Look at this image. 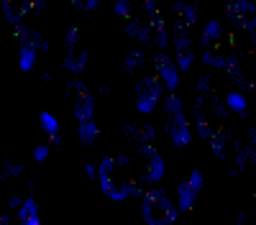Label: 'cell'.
<instances>
[{"label": "cell", "mask_w": 256, "mask_h": 225, "mask_svg": "<svg viewBox=\"0 0 256 225\" xmlns=\"http://www.w3.org/2000/svg\"><path fill=\"white\" fill-rule=\"evenodd\" d=\"M126 164H131L128 156H105L100 161V169H98V177H100V187L102 192L108 195L110 200H126L131 197V177H126L120 169Z\"/></svg>", "instance_id": "obj_1"}, {"label": "cell", "mask_w": 256, "mask_h": 225, "mask_svg": "<svg viewBox=\"0 0 256 225\" xmlns=\"http://www.w3.org/2000/svg\"><path fill=\"white\" fill-rule=\"evenodd\" d=\"M141 215L148 225H172L177 220V210L164 190H146L141 195Z\"/></svg>", "instance_id": "obj_2"}, {"label": "cell", "mask_w": 256, "mask_h": 225, "mask_svg": "<svg viewBox=\"0 0 256 225\" xmlns=\"http://www.w3.org/2000/svg\"><path fill=\"white\" fill-rule=\"evenodd\" d=\"M164 108H166V133H169V141H172L177 149H184L190 143V126H187V118L182 113L180 97L169 95Z\"/></svg>", "instance_id": "obj_3"}, {"label": "cell", "mask_w": 256, "mask_h": 225, "mask_svg": "<svg viewBox=\"0 0 256 225\" xmlns=\"http://www.w3.org/2000/svg\"><path fill=\"white\" fill-rule=\"evenodd\" d=\"M64 49H67V54H64V61L62 67L72 72V74H80L84 67H88V51H84L80 46V31L72 26L67 28V38H64Z\"/></svg>", "instance_id": "obj_4"}, {"label": "cell", "mask_w": 256, "mask_h": 225, "mask_svg": "<svg viewBox=\"0 0 256 225\" xmlns=\"http://www.w3.org/2000/svg\"><path fill=\"white\" fill-rule=\"evenodd\" d=\"M141 154V161H144V169H141V182L144 184H154L164 177V159L162 154L152 146V143H144L138 149Z\"/></svg>", "instance_id": "obj_5"}, {"label": "cell", "mask_w": 256, "mask_h": 225, "mask_svg": "<svg viewBox=\"0 0 256 225\" xmlns=\"http://www.w3.org/2000/svg\"><path fill=\"white\" fill-rule=\"evenodd\" d=\"M162 97V85L154 77H146L136 85V110L138 113H152Z\"/></svg>", "instance_id": "obj_6"}, {"label": "cell", "mask_w": 256, "mask_h": 225, "mask_svg": "<svg viewBox=\"0 0 256 225\" xmlns=\"http://www.w3.org/2000/svg\"><path fill=\"white\" fill-rule=\"evenodd\" d=\"M144 10L148 13V26L146 28H148V36H152V44L159 46V49H164L166 46V26H164L162 13L156 10V3H154V0H146Z\"/></svg>", "instance_id": "obj_7"}, {"label": "cell", "mask_w": 256, "mask_h": 225, "mask_svg": "<svg viewBox=\"0 0 256 225\" xmlns=\"http://www.w3.org/2000/svg\"><path fill=\"white\" fill-rule=\"evenodd\" d=\"M200 190H202V174L200 172H192L190 179H184L180 187H177V200H180V210L182 213H190V208L195 205Z\"/></svg>", "instance_id": "obj_8"}, {"label": "cell", "mask_w": 256, "mask_h": 225, "mask_svg": "<svg viewBox=\"0 0 256 225\" xmlns=\"http://www.w3.org/2000/svg\"><path fill=\"white\" fill-rule=\"evenodd\" d=\"M254 146H256V131H246V141L244 143H233V177L241 174L246 164H254Z\"/></svg>", "instance_id": "obj_9"}, {"label": "cell", "mask_w": 256, "mask_h": 225, "mask_svg": "<svg viewBox=\"0 0 256 225\" xmlns=\"http://www.w3.org/2000/svg\"><path fill=\"white\" fill-rule=\"evenodd\" d=\"M174 46H177L180 69L187 72L192 67V51H190V26L182 20H174Z\"/></svg>", "instance_id": "obj_10"}, {"label": "cell", "mask_w": 256, "mask_h": 225, "mask_svg": "<svg viewBox=\"0 0 256 225\" xmlns=\"http://www.w3.org/2000/svg\"><path fill=\"white\" fill-rule=\"evenodd\" d=\"M46 3L44 0H36V3H31V0H24L18 8L10 3V0H3V10H6V20L13 26H20V18H26L28 13H38V10H44Z\"/></svg>", "instance_id": "obj_11"}, {"label": "cell", "mask_w": 256, "mask_h": 225, "mask_svg": "<svg viewBox=\"0 0 256 225\" xmlns=\"http://www.w3.org/2000/svg\"><path fill=\"white\" fill-rule=\"evenodd\" d=\"M152 64H154V69L162 74V79L166 82V87L169 90H177L180 87V72H177V67L169 61V56H164V54H156L154 59H152Z\"/></svg>", "instance_id": "obj_12"}, {"label": "cell", "mask_w": 256, "mask_h": 225, "mask_svg": "<svg viewBox=\"0 0 256 225\" xmlns=\"http://www.w3.org/2000/svg\"><path fill=\"white\" fill-rule=\"evenodd\" d=\"M16 38H18L20 46H34L36 51H49V41L41 36L38 31H34V28L16 26Z\"/></svg>", "instance_id": "obj_13"}, {"label": "cell", "mask_w": 256, "mask_h": 225, "mask_svg": "<svg viewBox=\"0 0 256 225\" xmlns=\"http://www.w3.org/2000/svg\"><path fill=\"white\" fill-rule=\"evenodd\" d=\"M123 133H126V138H131V141H136V143H152L154 141V128L152 126H138V123H128V126L123 128Z\"/></svg>", "instance_id": "obj_14"}, {"label": "cell", "mask_w": 256, "mask_h": 225, "mask_svg": "<svg viewBox=\"0 0 256 225\" xmlns=\"http://www.w3.org/2000/svg\"><path fill=\"white\" fill-rule=\"evenodd\" d=\"M92 113H95V97H92V92L74 97V118H77V123L80 120H90Z\"/></svg>", "instance_id": "obj_15"}, {"label": "cell", "mask_w": 256, "mask_h": 225, "mask_svg": "<svg viewBox=\"0 0 256 225\" xmlns=\"http://www.w3.org/2000/svg\"><path fill=\"white\" fill-rule=\"evenodd\" d=\"M18 220L24 223V225H38L41 218H38V205L34 197H26L24 205L18 208Z\"/></svg>", "instance_id": "obj_16"}, {"label": "cell", "mask_w": 256, "mask_h": 225, "mask_svg": "<svg viewBox=\"0 0 256 225\" xmlns=\"http://www.w3.org/2000/svg\"><path fill=\"white\" fill-rule=\"evenodd\" d=\"M77 133H80V141L84 143V146H92V143L100 138V131H98V126H95L92 118H90V120H80V123H77Z\"/></svg>", "instance_id": "obj_17"}, {"label": "cell", "mask_w": 256, "mask_h": 225, "mask_svg": "<svg viewBox=\"0 0 256 225\" xmlns=\"http://www.w3.org/2000/svg\"><path fill=\"white\" fill-rule=\"evenodd\" d=\"M195 123H198V133L202 138H210V120H208V110H205V100L198 97L195 100Z\"/></svg>", "instance_id": "obj_18"}, {"label": "cell", "mask_w": 256, "mask_h": 225, "mask_svg": "<svg viewBox=\"0 0 256 225\" xmlns=\"http://www.w3.org/2000/svg\"><path fill=\"white\" fill-rule=\"evenodd\" d=\"M228 141H230V133L228 131H218V133H210V149L218 159H226L228 156Z\"/></svg>", "instance_id": "obj_19"}, {"label": "cell", "mask_w": 256, "mask_h": 225, "mask_svg": "<svg viewBox=\"0 0 256 225\" xmlns=\"http://www.w3.org/2000/svg\"><path fill=\"white\" fill-rule=\"evenodd\" d=\"M220 36H223V26L218 23V20H210V23L202 28V49L208 51L212 41H218Z\"/></svg>", "instance_id": "obj_20"}, {"label": "cell", "mask_w": 256, "mask_h": 225, "mask_svg": "<svg viewBox=\"0 0 256 225\" xmlns=\"http://www.w3.org/2000/svg\"><path fill=\"white\" fill-rule=\"evenodd\" d=\"M146 67V54L144 51H128L126 54V72L128 74H136Z\"/></svg>", "instance_id": "obj_21"}, {"label": "cell", "mask_w": 256, "mask_h": 225, "mask_svg": "<svg viewBox=\"0 0 256 225\" xmlns=\"http://www.w3.org/2000/svg\"><path fill=\"white\" fill-rule=\"evenodd\" d=\"M226 108H230L233 113H238V115H246V110H248L246 95H244V92H228V97H226Z\"/></svg>", "instance_id": "obj_22"}, {"label": "cell", "mask_w": 256, "mask_h": 225, "mask_svg": "<svg viewBox=\"0 0 256 225\" xmlns=\"http://www.w3.org/2000/svg\"><path fill=\"white\" fill-rule=\"evenodd\" d=\"M226 74H228V79L233 82V85L238 87V92H251L254 90V82L244 77V69L241 67L238 69H226Z\"/></svg>", "instance_id": "obj_23"}, {"label": "cell", "mask_w": 256, "mask_h": 225, "mask_svg": "<svg viewBox=\"0 0 256 225\" xmlns=\"http://www.w3.org/2000/svg\"><path fill=\"white\" fill-rule=\"evenodd\" d=\"M126 33H128V36H134V38H138L141 44H152V36H148V28L141 23V20H131V23H128V28H126Z\"/></svg>", "instance_id": "obj_24"}, {"label": "cell", "mask_w": 256, "mask_h": 225, "mask_svg": "<svg viewBox=\"0 0 256 225\" xmlns=\"http://www.w3.org/2000/svg\"><path fill=\"white\" fill-rule=\"evenodd\" d=\"M233 23H236L238 28L248 31L251 33V41H254V28H256V20H254V13H238V15H228Z\"/></svg>", "instance_id": "obj_25"}, {"label": "cell", "mask_w": 256, "mask_h": 225, "mask_svg": "<svg viewBox=\"0 0 256 225\" xmlns=\"http://www.w3.org/2000/svg\"><path fill=\"white\" fill-rule=\"evenodd\" d=\"M174 10L182 15V23H187V26H192L198 20V8L190 3H174Z\"/></svg>", "instance_id": "obj_26"}, {"label": "cell", "mask_w": 256, "mask_h": 225, "mask_svg": "<svg viewBox=\"0 0 256 225\" xmlns=\"http://www.w3.org/2000/svg\"><path fill=\"white\" fill-rule=\"evenodd\" d=\"M18 64H20V69H24V72L34 69V64H36V49H34V46H20Z\"/></svg>", "instance_id": "obj_27"}, {"label": "cell", "mask_w": 256, "mask_h": 225, "mask_svg": "<svg viewBox=\"0 0 256 225\" xmlns=\"http://www.w3.org/2000/svg\"><path fill=\"white\" fill-rule=\"evenodd\" d=\"M88 92H90L88 85H84V82H80V79L67 82V87H64V97H80V95H88Z\"/></svg>", "instance_id": "obj_28"}, {"label": "cell", "mask_w": 256, "mask_h": 225, "mask_svg": "<svg viewBox=\"0 0 256 225\" xmlns=\"http://www.w3.org/2000/svg\"><path fill=\"white\" fill-rule=\"evenodd\" d=\"M202 100H208V102H210V105H212V113H216L220 120H223V118H228V108H226V102H223V100H218V97H216V92L205 95Z\"/></svg>", "instance_id": "obj_29"}, {"label": "cell", "mask_w": 256, "mask_h": 225, "mask_svg": "<svg viewBox=\"0 0 256 225\" xmlns=\"http://www.w3.org/2000/svg\"><path fill=\"white\" fill-rule=\"evenodd\" d=\"M38 123H41V128L46 131V136H49V133H59V120H56L52 113H41V115H38Z\"/></svg>", "instance_id": "obj_30"}, {"label": "cell", "mask_w": 256, "mask_h": 225, "mask_svg": "<svg viewBox=\"0 0 256 225\" xmlns=\"http://www.w3.org/2000/svg\"><path fill=\"white\" fill-rule=\"evenodd\" d=\"M202 59H205V64H210V67H216V69H226V54H216V51H205L202 54Z\"/></svg>", "instance_id": "obj_31"}, {"label": "cell", "mask_w": 256, "mask_h": 225, "mask_svg": "<svg viewBox=\"0 0 256 225\" xmlns=\"http://www.w3.org/2000/svg\"><path fill=\"white\" fill-rule=\"evenodd\" d=\"M26 169H24V164H13L10 159H6V164H3V179H10V177H18V174H24Z\"/></svg>", "instance_id": "obj_32"}, {"label": "cell", "mask_w": 256, "mask_h": 225, "mask_svg": "<svg viewBox=\"0 0 256 225\" xmlns=\"http://www.w3.org/2000/svg\"><path fill=\"white\" fill-rule=\"evenodd\" d=\"M212 90H210V74H202L200 79H198V97H205V95H210Z\"/></svg>", "instance_id": "obj_33"}, {"label": "cell", "mask_w": 256, "mask_h": 225, "mask_svg": "<svg viewBox=\"0 0 256 225\" xmlns=\"http://www.w3.org/2000/svg\"><path fill=\"white\" fill-rule=\"evenodd\" d=\"M72 5L80 10H92V8H98V0H88V3L84 0H72Z\"/></svg>", "instance_id": "obj_34"}, {"label": "cell", "mask_w": 256, "mask_h": 225, "mask_svg": "<svg viewBox=\"0 0 256 225\" xmlns=\"http://www.w3.org/2000/svg\"><path fill=\"white\" fill-rule=\"evenodd\" d=\"M116 13L118 15H128V13H131V3H128V0H118V3H116Z\"/></svg>", "instance_id": "obj_35"}, {"label": "cell", "mask_w": 256, "mask_h": 225, "mask_svg": "<svg viewBox=\"0 0 256 225\" xmlns=\"http://www.w3.org/2000/svg\"><path fill=\"white\" fill-rule=\"evenodd\" d=\"M49 154H52L49 146H36V149H34V159H36V161H44Z\"/></svg>", "instance_id": "obj_36"}, {"label": "cell", "mask_w": 256, "mask_h": 225, "mask_svg": "<svg viewBox=\"0 0 256 225\" xmlns=\"http://www.w3.org/2000/svg\"><path fill=\"white\" fill-rule=\"evenodd\" d=\"M46 138L52 141V146H62V136H59V133H49Z\"/></svg>", "instance_id": "obj_37"}, {"label": "cell", "mask_w": 256, "mask_h": 225, "mask_svg": "<svg viewBox=\"0 0 256 225\" xmlns=\"http://www.w3.org/2000/svg\"><path fill=\"white\" fill-rule=\"evenodd\" d=\"M24 200H26V197H10L8 205H10V208H20V205H24Z\"/></svg>", "instance_id": "obj_38"}, {"label": "cell", "mask_w": 256, "mask_h": 225, "mask_svg": "<svg viewBox=\"0 0 256 225\" xmlns=\"http://www.w3.org/2000/svg\"><path fill=\"white\" fill-rule=\"evenodd\" d=\"M84 172H88V177H98V172L90 167V164H88V167H84Z\"/></svg>", "instance_id": "obj_39"}]
</instances>
